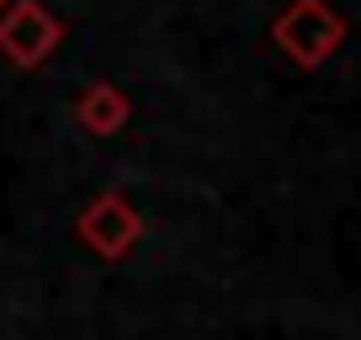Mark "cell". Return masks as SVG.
<instances>
[{"instance_id": "obj_1", "label": "cell", "mask_w": 361, "mask_h": 340, "mask_svg": "<svg viewBox=\"0 0 361 340\" xmlns=\"http://www.w3.org/2000/svg\"><path fill=\"white\" fill-rule=\"evenodd\" d=\"M345 16L329 0H293L276 22H271V43L282 48L298 69H324L345 43Z\"/></svg>"}, {"instance_id": "obj_2", "label": "cell", "mask_w": 361, "mask_h": 340, "mask_svg": "<svg viewBox=\"0 0 361 340\" xmlns=\"http://www.w3.org/2000/svg\"><path fill=\"white\" fill-rule=\"evenodd\" d=\"M59 43H64V22L43 0H11L6 6V16H0V54L16 69H43Z\"/></svg>"}, {"instance_id": "obj_3", "label": "cell", "mask_w": 361, "mask_h": 340, "mask_svg": "<svg viewBox=\"0 0 361 340\" xmlns=\"http://www.w3.org/2000/svg\"><path fill=\"white\" fill-rule=\"evenodd\" d=\"M75 234H80V245L96 250L102 261H123L128 250L144 239V218H138V207L128 202L123 192H102V197H90V202L80 207Z\"/></svg>"}, {"instance_id": "obj_4", "label": "cell", "mask_w": 361, "mask_h": 340, "mask_svg": "<svg viewBox=\"0 0 361 340\" xmlns=\"http://www.w3.org/2000/svg\"><path fill=\"white\" fill-rule=\"evenodd\" d=\"M128 117H133V102H128V91H117L112 80H96V85H85L75 102V123L85 128L90 138H112L128 128Z\"/></svg>"}, {"instance_id": "obj_5", "label": "cell", "mask_w": 361, "mask_h": 340, "mask_svg": "<svg viewBox=\"0 0 361 340\" xmlns=\"http://www.w3.org/2000/svg\"><path fill=\"white\" fill-rule=\"evenodd\" d=\"M0 6H11V0H0Z\"/></svg>"}]
</instances>
